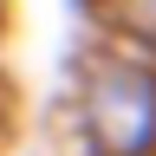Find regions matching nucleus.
Returning a JSON list of instances; mask_svg holds the SVG:
<instances>
[{"label":"nucleus","instance_id":"obj_1","mask_svg":"<svg viewBox=\"0 0 156 156\" xmlns=\"http://www.w3.org/2000/svg\"><path fill=\"white\" fill-rule=\"evenodd\" d=\"M78 124L98 156H156V58L111 52L85 72Z\"/></svg>","mask_w":156,"mask_h":156},{"label":"nucleus","instance_id":"obj_2","mask_svg":"<svg viewBox=\"0 0 156 156\" xmlns=\"http://www.w3.org/2000/svg\"><path fill=\"white\" fill-rule=\"evenodd\" d=\"M0 124H7V85H0Z\"/></svg>","mask_w":156,"mask_h":156},{"label":"nucleus","instance_id":"obj_3","mask_svg":"<svg viewBox=\"0 0 156 156\" xmlns=\"http://www.w3.org/2000/svg\"><path fill=\"white\" fill-rule=\"evenodd\" d=\"M0 26H7V13H0Z\"/></svg>","mask_w":156,"mask_h":156}]
</instances>
